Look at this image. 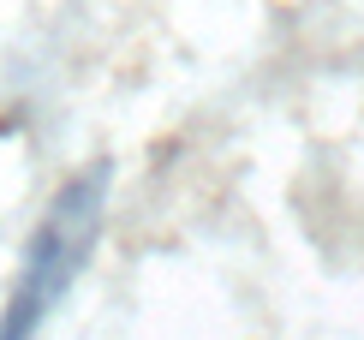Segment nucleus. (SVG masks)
Instances as JSON below:
<instances>
[{
  "mask_svg": "<svg viewBox=\"0 0 364 340\" xmlns=\"http://www.w3.org/2000/svg\"><path fill=\"white\" fill-rule=\"evenodd\" d=\"M108 185H114V167L96 161L48 197L36 233L24 245V262L12 275V292L0 304V340H42V329L54 322V311L66 304V292L78 287V275L90 269V257L102 245Z\"/></svg>",
  "mask_w": 364,
  "mask_h": 340,
  "instance_id": "obj_1",
  "label": "nucleus"
}]
</instances>
